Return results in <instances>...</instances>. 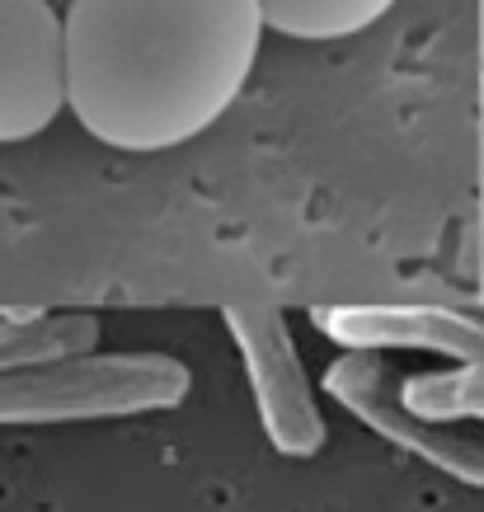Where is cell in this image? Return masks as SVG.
<instances>
[{
  "instance_id": "1",
  "label": "cell",
  "mask_w": 484,
  "mask_h": 512,
  "mask_svg": "<svg viewBox=\"0 0 484 512\" xmlns=\"http://www.w3.org/2000/svg\"><path fill=\"white\" fill-rule=\"evenodd\" d=\"M259 0H66V94L118 151H170L235 104L264 43Z\"/></svg>"
},
{
  "instance_id": "2",
  "label": "cell",
  "mask_w": 484,
  "mask_h": 512,
  "mask_svg": "<svg viewBox=\"0 0 484 512\" xmlns=\"http://www.w3.org/2000/svg\"><path fill=\"white\" fill-rule=\"evenodd\" d=\"M193 376L170 353H76L0 372V428L132 419L188 400Z\"/></svg>"
},
{
  "instance_id": "3",
  "label": "cell",
  "mask_w": 484,
  "mask_h": 512,
  "mask_svg": "<svg viewBox=\"0 0 484 512\" xmlns=\"http://www.w3.org/2000/svg\"><path fill=\"white\" fill-rule=\"evenodd\" d=\"M221 325L240 348L254 404H259V423H264V437L273 442V451L297 456V461L315 456L325 447L329 428L287 315L278 306L240 301V306H221Z\"/></svg>"
},
{
  "instance_id": "4",
  "label": "cell",
  "mask_w": 484,
  "mask_h": 512,
  "mask_svg": "<svg viewBox=\"0 0 484 512\" xmlns=\"http://www.w3.org/2000/svg\"><path fill=\"white\" fill-rule=\"evenodd\" d=\"M334 404H344L348 414L372 428L381 442L419 456L423 466L442 470L461 484H484V442L475 433H461V428H447V423H433L414 414L400 395V372L372 348H344L325 367V381H320Z\"/></svg>"
},
{
  "instance_id": "5",
  "label": "cell",
  "mask_w": 484,
  "mask_h": 512,
  "mask_svg": "<svg viewBox=\"0 0 484 512\" xmlns=\"http://www.w3.org/2000/svg\"><path fill=\"white\" fill-rule=\"evenodd\" d=\"M71 109L66 10L57 0H0V146L29 141Z\"/></svg>"
},
{
  "instance_id": "6",
  "label": "cell",
  "mask_w": 484,
  "mask_h": 512,
  "mask_svg": "<svg viewBox=\"0 0 484 512\" xmlns=\"http://www.w3.org/2000/svg\"><path fill=\"white\" fill-rule=\"evenodd\" d=\"M311 325L339 348L484 362V325L452 306H315Z\"/></svg>"
},
{
  "instance_id": "7",
  "label": "cell",
  "mask_w": 484,
  "mask_h": 512,
  "mask_svg": "<svg viewBox=\"0 0 484 512\" xmlns=\"http://www.w3.org/2000/svg\"><path fill=\"white\" fill-rule=\"evenodd\" d=\"M273 33L301 38V43H334L348 33L372 29L395 0H259Z\"/></svg>"
},
{
  "instance_id": "8",
  "label": "cell",
  "mask_w": 484,
  "mask_h": 512,
  "mask_svg": "<svg viewBox=\"0 0 484 512\" xmlns=\"http://www.w3.org/2000/svg\"><path fill=\"white\" fill-rule=\"evenodd\" d=\"M400 395L414 414L433 423L484 419V362H456L447 372L400 376Z\"/></svg>"
},
{
  "instance_id": "9",
  "label": "cell",
  "mask_w": 484,
  "mask_h": 512,
  "mask_svg": "<svg viewBox=\"0 0 484 512\" xmlns=\"http://www.w3.org/2000/svg\"><path fill=\"white\" fill-rule=\"evenodd\" d=\"M10 325H15V320H10V315H0V339L10 334Z\"/></svg>"
},
{
  "instance_id": "10",
  "label": "cell",
  "mask_w": 484,
  "mask_h": 512,
  "mask_svg": "<svg viewBox=\"0 0 484 512\" xmlns=\"http://www.w3.org/2000/svg\"><path fill=\"white\" fill-rule=\"evenodd\" d=\"M480 10H484V0H480Z\"/></svg>"
}]
</instances>
